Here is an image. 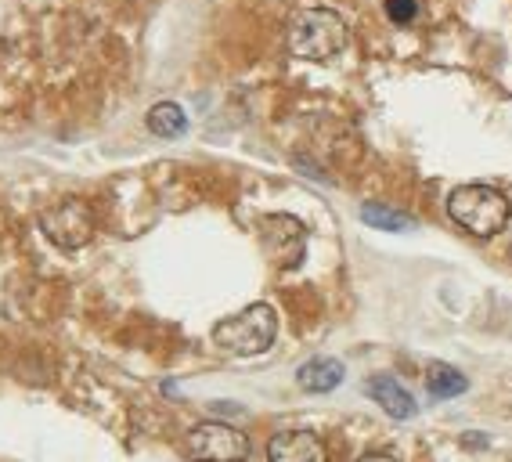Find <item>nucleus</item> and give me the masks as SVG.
I'll use <instances>...</instances> for the list:
<instances>
[{"instance_id":"obj_1","label":"nucleus","mask_w":512,"mask_h":462,"mask_svg":"<svg viewBox=\"0 0 512 462\" xmlns=\"http://www.w3.org/2000/svg\"><path fill=\"white\" fill-rule=\"evenodd\" d=\"M350 40V29L339 11L329 8H307L300 11L289 26V51L307 62H329L336 58Z\"/></svg>"},{"instance_id":"obj_2","label":"nucleus","mask_w":512,"mask_h":462,"mask_svg":"<svg viewBox=\"0 0 512 462\" xmlns=\"http://www.w3.org/2000/svg\"><path fill=\"white\" fill-rule=\"evenodd\" d=\"M278 336V315L271 304H249L246 311L213 325V343L235 358H256L264 354Z\"/></svg>"},{"instance_id":"obj_3","label":"nucleus","mask_w":512,"mask_h":462,"mask_svg":"<svg viewBox=\"0 0 512 462\" xmlns=\"http://www.w3.org/2000/svg\"><path fill=\"white\" fill-rule=\"evenodd\" d=\"M448 213L476 239H491L509 224V199L491 185H462L448 195Z\"/></svg>"},{"instance_id":"obj_4","label":"nucleus","mask_w":512,"mask_h":462,"mask_svg":"<svg viewBox=\"0 0 512 462\" xmlns=\"http://www.w3.org/2000/svg\"><path fill=\"white\" fill-rule=\"evenodd\" d=\"M40 231L62 250H80L94 239V213L83 199H62L58 206L44 210Z\"/></svg>"},{"instance_id":"obj_5","label":"nucleus","mask_w":512,"mask_h":462,"mask_svg":"<svg viewBox=\"0 0 512 462\" xmlns=\"http://www.w3.org/2000/svg\"><path fill=\"white\" fill-rule=\"evenodd\" d=\"M188 455L195 462H246L249 437L228 423H199L188 434Z\"/></svg>"},{"instance_id":"obj_6","label":"nucleus","mask_w":512,"mask_h":462,"mask_svg":"<svg viewBox=\"0 0 512 462\" xmlns=\"http://www.w3.org/2000/svg\"><path fill=\"white\" fill-rule=\"evenodd\" d=\"M260 231H264V246H267V253H271L275 264H282V268H296V264L303 260L307 228H303L296 217H285V213L264 217V221H260Z\"/></svg>"},{"instance_id":"obj_7","label":"nucleus","mask_w":512,"mask_h":462,"mask_svg":"<svg viewBox=\"0 0 512 462\" xmlns=\"http://www.w3.org/2000/svg\"><path fill=\"white\" fill-rule=\"evenodd\" d=\"M267 459L271 462H329L325 444L311 430H282L267 444Z\"/></svg>"},{"instance_id":"obj_8","label":"nucleus","mask_w":512,"mask_h":462,"mask_svg":"<svg viewBox=\"0 0 512 462\" xmlns=\"http://www.w3.org/2000/svg\"><path fill=\"white\" fill-rule=\"evenodd\" d=\"M368 398L383 408L386 416H394V419H412L415 408H419L412 394H408L394 376H372L368 379Z\"/></svg>"},{"instance_id":"obj_9","label":"nucleus","mask_w":512,"mask_h":462,"mask_svg":"<svg viewBox=\"0 0 512 462\" xmlns=\"http://www.w3.org/2000/svg\"><path fill=\"white\" fill-rule=\"evenodd\" d=\"M343 376H347L343 361L311 358L307 365H300V372H296V383H300L303 390H311V394H329V390H336L339 383H343Z\"/></svg>"},{"instance_id":"obj_10","label":"nucleus","mask_w":512,"mask_h":462,"mask_svg":"<svg viewBox=\"0 0 512 462\" xmlns=\"http://www.w3.org/2000/svg\"><path fill=\"white\" fill-rule=\"evenodd\" d=\"M426 390H430L433 398L448 401L458 398V394H466L469 390V379L455 369V365H444V361H433L430 369H426Z\"/></svg>"},{"instance_id":"obj_11","label":"nucleus","mask_w":512,"mask_h":462,"mask_svg":"<svg viewBox=\"0 0 512 462\" xmlns=\"http://www.w3.org/2000/svg\"><path fill=\"white\" fill-rule=\"evenodd\" d=\"M148 130L156 134V138H166L174 141L181 138L184 130H188V116H184V109L177 102H159L152 105V112H148Z\"/></svg>"},{"instance_id":"obj_12","label":"nucleus","mask_w":512,"mask_h":462,"mask_svg":"<svg viewBox=\"0 0 512 462\" xmlns=\"http://www.w3.org/2000/svg\"><path fill=\"white\" fill-rule=\"evenodd\" d=\"M361 221H365L368 228H379V231H412L415 228V221L408 217V213L390 210V206H383V203L361 206Z\"/></svg>"},{"instance_id":"obj_13","label":"nucleus","mask_w":512,"mask_h":462,"mask_svg":"<svg viewBox=\"0 0 512 462\" xmlns=\"http://www.w3.org/2000/svg\"><path fill=\"white\" fill-rule=\"evenodd\" d=\"M415 0H386V15H390V22H397V26H408V22L415 19Z\"/></svg>"},{"instance_id":"obj_14","label":"nucleus","mask_w":512,"mask_h":462,"mask_svg":"<svg viewBox=\"0 0 512 462\" xmlns=\"http://www.w3.org/2000/svg\"><path fill=\"white\" fill-rule=\"evenodd\" d=\"M357 462H397L394 455H386V452H372V455H361Z\"/></svg>"},{"instance_id":"obj_15","label":"nucleus","mask_w":512,"mask_h":462,"mask_svg":"<svg viewBox=\"0 0 512 462\" xmlns=\"http://www.w3.org/2000/svg\"><path fill=\"white\" fill-rule=\"evenodd\" d=\"M466 444H469V448H480V444H487V437H480V434H466Z\"/></svg>"}]
</instances>
